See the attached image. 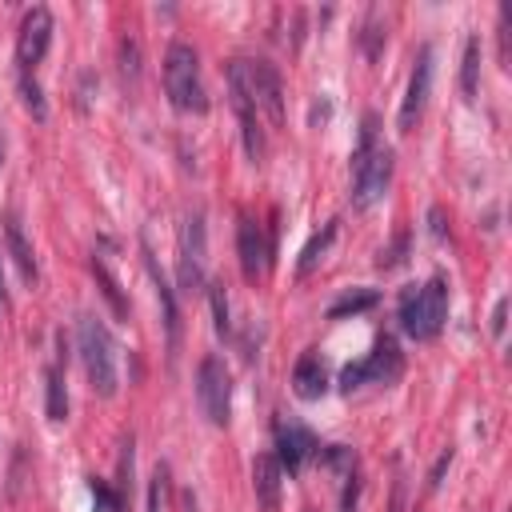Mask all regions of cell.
<instances>
[{"instance_id":"obj_28","label":"cell","mask_w":512,"mask_h":512,"mask_svg":"<svg viewBox=\"0 0 512 512\" xmlns=\"http://www.w3.org/2000/svg\"><path fill=\"white\" fill-rule=\"evenodd\" d=\"M344 480H348V484H344V500H340V508H344V512H356V500H360V472L348 468Z\"/></svg>"},{"instance_id":"obj_27","label":"cell","mask_w":512,"mask_h":512,"mask_svg":"<svg viewBox=\"0 0 512 512\" xmlns=\"http://www.w3.org/2000/svg\"><path fill=\"white\" fill-rule=\"evenodd\" d=\"M92 508H96V512H120V496H116L108 484L92 480Z\"/></svg>"},{"instance_id":"obj_17","label":"cell","mask_w":512,"mask_h":512,"mask_svg":"<svg viewBox=\"0 0 512 512\" xmlns=\"http://www.w3.org/2000/svg\"><path fill=\"white\" fill-rule=\"evenodd\" d=\"M4 236H8V248H12V260H16L20 276H24V280H36V256H32V248H28V240H24V228H20L16 212H8Z\"/></svg>"},{"instance_id":"obj_21","label":"cell","mask_w":512,"mask_h":512,"mask_svg":"<svg viewBox=\"0 0 512 512\" xmlns=\"http://www.w3.org/2000/svg\"><path fill=\"white\" fill-rule=\"evenodd\" d=\"M372 304H376V292H372V288H356V292L340 296V300L328 308V316H332V320H340V316H348V312L356 316V312H364V308H372Z\"/></svg>"},{"instance_id":"obj_10","label":"cell","mask_w":512,"mask_h":512,"mask_svg":"<svg viewBox=\"0 0 512 512\" xmlns=\"http://www.w3.org/2000/svg\"><path fill=\"white\" fill-rule=\"evenodd\" d=\"M48 44H52V12L48 8H32L20 20V36H16V64H20V72H32L44 60Z\"/></svg>"},{"instance_id":"obj_26","label":"cell","mask_w":512,"mask_h":512,"mask_svg":"<svg viewBox=\"0 0 512 512\" xmlns=\"http://www.w3.org/2000/svg\"><path fill=\"white\" fill-rule=\"evenodd\" d=\"M164 488H168V468L156 464L152 484H148V512H164Z\"/></svg>"},{"instance_id":"obj_19","label":"cell","mask_w":512,"mask_h":512,"mask_svg":"<svg viewBox=\"0 0 512 512\" xmlns=\"http://www.w3.org/2000/svg\"><path fill=\"white\" fill-rule=\"evenodd\" d=\"M92 272H96V280H100V288H104V296H108L112 312L124 320V316H128V300H124V292H120V280H116V276H112V268L104 264V256H92Z\"/></svg>"},{"instance_id":"obj_20","label":"cell","mask_w":512,"mask_h":512,"mask_svg":"<svg viewBox=\"0 0 512 512\" xmlns=\"http://www.w3.org/2000/svg\"><path fill=\"white\" fill-rule=\"evenodd\" d=\"M332 236H336V220H328V224H324V228H320V232H316V236L304 244V252H300V264H296V272H300V276H308V272L316 268V260L328 252Z\"/></svg>"},{"instance_id":"obj_23","label":"cell","mask_w":512,"mask_h":512,"mask_svg":"<svg viewBox=\"0 0 512 512\" xmlns=\"http://www.w3.org/2000/svg\"><path fill=\"white\" fill-rule=\"evenodd\" d=\"M20 100H24V108H28L36 120L48 116V104H44V96H40V84H36L28 72H20Z\"/></svg>"},{"instance_id":"obj_1","label":"cell","mask_w":512,"mask_h":512,"mask_svg":"<svg viewBox=\"0 0 512 512\" xmlns=\"http://www.w3.org/2000/svg\"><path fill=\"white\" fill-rule=\"evenodd\" d=\"M372 128L376 124L368 120L364 136H360V148L352 156V204L356 208H372L388 192V180H392V148L376 144Z\"/></svg>"},{"instance_id":"obj_30","label":"cell","mask_w":512,"mask_h":512,"mask_svg":"<svg viewBox=\"0 0 512 512\" xmlns=\"http://www.w3.org/2000/svg\"><path fill=\"white\" fill-rule=\"evenodd\" d=\"M504 316H508V296L496 300V312H492V336H504Z\"/></svg>"},{"instance_id":"obj_32","label":"cell","mask_w":512,"mask_h":512,"mask_svg":"<svg viewBox=\"0 0 512 512\" xmlns=\"http://www.w3.org/2000/svg\"><path fill=\"white\" fill-rule=\"evenodd\" d=\"M432 232L444 236V216H440V208H432Z\"/></svg>"},{"instance_id":"obj_13","label":"cell","mask_w":512,"mask_h":512,"mask_svg":"<svg viewBox=\"0 0 512 512\" xmlns=\"http://www.w3.org/2000/svg\"><path fill=\"white\" fill-rule=\"evenodd\" d=\"M236 252H240V268L244 276L256 284L264 272H268V244H264V232L252 216H240V228H236Z\"/></svg>"},{"instance_id":"obj_29","label":"cell","mask_w":512,"mask_h":512,"mask_svg":"<svg viewBox=\"0 0 512 512\" xmlns=\"http://www.w3.org/2000/svg\"><path fill=\"white\" fill-rule=\"evenodd\" d=\"M404 244H408V236L400 232V236H396V244H392V248H388V252L380 256V268H396V264L404 260Z\"/></svg>"},{"instance_id":"obj_15","label":"cell","mask_w":512,"mask_h":512,"mask_svg":"<svg viewBox=\"0 0 512 512\" xmlns=\"http://www.w3.org/2000/svg\"><path fill=\"white\" fill-rule=\"evenodd\" d=\"M144 264H148V276L156 284V304H160V320H164V336H168V360H172L176 348H180V308H176V296H172V288H168V280L156 268V260H152L148 248H144Z\"/></svg>"},{"instance_id":"obj_16","label":"cell","mask_w":512,"mask_h":512,"mask_svg":"<svg viewBox=\"0 0 512 512\" xmlns=\"http://www.w3.org/2000/svg\"><path fill=\"white\" fill-rule=\"evenodd\" d=\"M292 392L300 400H320L328 392V368H324V356L320 352H304L292 368Z\"/></svg>"},{"instance_id":"obj_2","label":"cell","mask_w":512,"mask_h":512,"mask_svg":"<svg viewBox=\"0 0 512 512\" xmlns=\"http://www.w3.org/2000/svg\"><path fill=\"white\" fill-rule=\"evenodd\" d=\"M76 344H80V360L88 372V384L96 396H116L120 372H116V344L108 336V328L96 316H80L76 320Z\"/></svg>"},{"instance_id":"obj_4","label":"cell","mask_w":512,"mask_h":512,"mask_svg":"<svg viewBox=\"0 0 512 512\" xmlns=\"http://www.w3.org/2000/svg\"><path fill=\"white\" fill-rule=\"evenodd\" d=\"M448 320V284L444 276L424 280L420 288H408L400 300V328L412 340H432Z\"/></svg>"},{"instance_id":"obj_25","label":"cell","mask_w":512,"mask_h":512,"mask_svg":"<svg viewBox=\"0 0 512 512\" xmlns=\"http://www.w3.org/2000/svg\"><path fill=\"white\" fill-rule=\"evenodd\" d=\"M208 300H212L216 332H220V336H228V328H232V324H228V296H224V284H220V280H212V284H208Z\"/></svg>"},{"instance_id":"obj_22","label":"cell","mask_w":512,"mask_h":512,"mask_svg":"<svg viewBox=\"0 0 512 512\" xmlns=\"http://www.w3.org/2000/svg\"><path fill=\"white\" fill-rule=\"evenodd\" d=\"M476 72H480V40L468 36V44H464V68H460V88H464V96L476 92Z\"/></svg>"},{"instance_id":"obj_11","label":"cell","mask_w":512,"mask_h":512,"mask_svg":"<svg viewBox=\"0 0 512 512\" xmlns=\"http://www.w3.org/2000/svg\"><path fill=\"white\" fill-rule=\"evenodd\" d=\"M428 88H432V48L424 44L420 56H416V68H412V76H408V92H404L400 116H396L400 132H412V128H416V120H420V112H424V104H428Z\"/></svg>"},{"instance_id":"obj_8","label":"cell","mask_w":512,"mask_h":512,"mask_svg":"<svg viewBox=\"0 0 512 512\" xmlns=\"http://www.w3.org/2000/svg\"><path fill=\"white\" fill-rule=\"evenodd\" d=\"M180 288L200 292L204 288V212H188L180 232Z\"/></svg>"},{"instance_id":"obj_24","label":"cell","mask_w":512,"mask_h":512,"mask_svg":"<svg viewBox=\"0 0 512 512\" xmlns=\"http://www.w3.org/2000/svg\"><path fill=\"white\" fill-rule=\"evenodd\" d=\"M380 16H384L380 8H368V16H364V52H368V56H376L380 44H384V36H388V32L380 28Z\"/></svg>"},{"instance_id":"obj_33","label":"cell","mask_w":512,"mask_h":512,"mask_svg":"<svg viewBox=\"0 0 512 512\" xmlns=\"http://www.w3.org/2000/svg\"><path fill=\"white\" fill-rule=\"evenodd\" d=\"M0 304H4V272H0Z\"/></svg>"},{"instance_id":"obj_3","label":"cell","mask_w":512,"mask_h":512,"mask_svg":"<svg viewBox=\"0 0 512 512\" xmlns=\"http://www.w3.org/2000/svg\"><path fill=\"white\" fill-rule=\"evenodd\" d=\"M164 92H168L172 108H180V112H204L208 108L196 48L184 44V40H172L168 52H164Z\"/></svg>"},{"instance_id":"obj_6","label":"cell","mask_w":512,"mask_h":512,"mask_svg":"<svg viewBox=\"0 0 512 512\" xmlns=\"http://www.w3.org/2000/svg\"><path fill=\"white\" fill-rule=\"evenodd\" d=\"M228 92H232V108L240 116V136H244V152L252 164L264 160V132H260V112L248 88V60H232L228 64Z\"/></svg>"},{"instance_id":"obj_31","label":"cell","mask_w":512,"mask_h":512,"mask_svg":"<svg viewBox=\"0 0 512 512\" xmlns=\"http://www.w3.org/2000/svg\"><path fill=\"white\" fill-rule=\"evenodd\" d=\"M404 508V484L396 480V488H392V504H388V512H400Z\"/></svg>"},{"instance_id":"obj_18","label":"cell","mask_w":512,"mask_h":512,"mask_svg":"<svg viewBox=\"0 0 512 512\" xmlns=\"http://www.w3.org/2000/svg\"><path fill=\"white\" fill-rule=\"evenodd\" d=\"M44 392H48V420H64L68 416V388H64V364H48L44 372Z\"/></svg>"},{"instance_id":"obj_9","label":"cell","mask_w":512,"mask_h":512,"mask_svg":"<svg viewBox=\"0 0 512 512\" xmlns=\"http://www.w3.org/2000/svg\"><path fill=\"white\" fill-rule=\"evenodd\" d=\"M248 88L256 100V112L272 120V128L284 124V80L268 60H248Z\"/></svg>"},{"instance_id":"obj_7","label":"cell","mask_w":512,"mask_h":512,"mask_svg":"<svg viewBox=\"0 0 512 512\" xmlns=\"http://www.w3.org/2000/svg\"><path fill=\"white\" fill-rule=\"evenodd\" d=\"M400 368H404V356H400L396 340L384 336V340H376V348H372L368 360L348 364V368L340 372V388L352 392V388H360V384H368V380H372V384H392V380L400 376Z\"/></svg>"},{"instance_id":"obj_14","label":"cell","mask_w":512,"mask_h":512,"mask_svg":"<svg viewBox=\"0 0 512 512\" xmlns=\"http://www.w3.org/2000/svg\"><path fill=\"white\" fill-rule=\"evenodd\" d=\"M252 488L264 512H280V492H284V468L272 452H260L252 460Z\"/></svg>"},{"instance_id":"obj_12","label":"cell","mask_w":512,"mask_h":512,"mask_svg":"<svg viewBox=\"0 0 512 512\" xmlns=\"http://www.w3.org/2000/svg\"><path fill=\"white\" fill-rule=\"evenodd\" d=\"M276 448H280L276 460H280V468H288V472H300V464L320 452L316 436H312L304 424H296V420H280V424H276Z\"/></svg>"},{"instance_id":"obj_5","label":"cell","mask_w":512,"mask_h":512,"mask_svg":"<svg viewBox=\"0 0 512 512\" xmlns=\"http://www.w3.org/2000/svg\"><path fill=\"white\" fill-rule=\"evenodd\" d=\"M196 404L208 416V424L224 428L232 420V376L220 356H204L196 368Z\"/></svg>"}]
</instances>
